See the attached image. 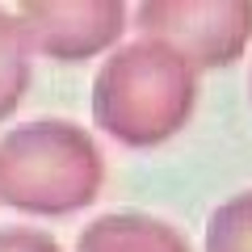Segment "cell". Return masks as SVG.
Instances as JSON below:
<instances>
[{
  "mask_svg": "<svg viewBox=\"0 0 252 252\" xmlns=\"http://www.w3.org/2000/svg\"><path fill=\"white\" fill-rule=\"evenodd\" d=\"M198 105V72L152 38L114 46L93 80V122L122 147H160Z\"/></svg>",
  "mask_w": 252,
  "mask_h": 252,
  "instance_id": "1",
  "label": "cell"
},
{
  "mask_svg": "<svg viewBox=\"0 0 252 252\" xmlns=\"http://www.w3.org/2000/svg\"><path fill=\"white\" fill-rule=\"evenodd\" d=\"M105 185L101 147L67 118L30 122L0 139V198L30 215H76Z\"/></svg>",
  "mask_w": 252,
  "mask_h": 252,
  "instance_id": "2",
  "label": "cell"
},
{
  "mask_svg": "<svg viewBox=\"0 0 252 252\" xmlns=\"http://www.w3.org/2000/svg\"><path fill=\"white\" fill-rule=\"evenodd\" d=\"M139 38L168 46L193 72L231 67L252 42V4L244 0H147L135 4Z\"/></svg>",
  "mask_w": 252,
  "mask_h": 252,
  "instance_id": "3",
  "label": "cell"
},
{
  "mask_svg": "<svg viewBox=\"0 0 252 252\" xmlns=\"http://www.w3.org/2000/svg\"><path fill=\"white\" fill-rule=\"evenodd\" d=\"M26 30L34 34L38 51L59 63H80L118 46L126 34V4L89 0V4H30Z\"/></svg>",
  "mask_w": 252,
  "mask_h": 252,
  "instance_id": "4",
  "label": "cell"
},
{
  "mask_svg": "<svg viewBox=\"0 0 252 252\" xmlns=\"http://www.w3.org/2000/svg\"><path fill=\"white\" fill-rule=\"evenodd\" d=\"M76 252H193V248L168 219L118 210V215H101L97 223L84 227L76 240Z\"/></svg>",
  "mask_w": 252,
  "mask_h": 252,
  "instance_id": "5",
  "label": "cell"
},
{
  "mask_svg": "<svg viewBox=\"0 0 252 252\" xmlns=\"http://www.w3.org/2000/svg\"><path fill=\"white\" fill-rule=\"evenodd\" d=\"M202 252H252V189H240L210 210Z\"/></svg>",
  "mask_w": 252,
  "mask_h": 252,
  "instance_id": "6",
  "label": "cell"
},
{
  "mask_svg": "<svg viewBox=\"0 0 252 252\" xmlns=\"http://www.w3.org/2000/svg\"><path fill=\"white\" fill-rule=\"evenodd\" d=\"M30 80V46H26V30L17 21L0 17V118L21 101Z\"/></svg>",
  "mask_w": 252,
  "mask_h": 252,
  "instance_id": "7",
  "label": "cell"
},
{
  "mask_svg": "<svg viewBox=\"0 0 252 252\" xmlns=\"http://www.w3.org/2000/svg\"><path fill=\"white\" fill-rule=\"evenodd\" d=\"M0 252H59V244L30 227H4L0 231Z\"/></svg>",
  "mask_w": 252,
  "mask_h": 252,
  "instance_id": "8",
  "label": "cell"
},
{
  "mask_svg": "<svg viewBox=\"0 0 252 252\" xmlns=\"http://www.w3.org/2000/svg\"><path fill=\"white\" fill-rule=\"evenodd\" d=\"M248 101H252V72H248Z\"/></svg>",
  "mask_w": 252,
  "mask_h": 252,
  "instance_id": "9",
  "label": "cell"
}]
</instances>
